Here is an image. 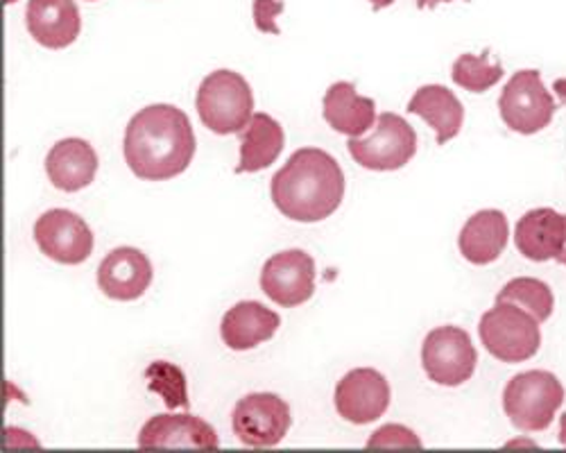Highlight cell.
Masks as SVG:
<instances>
[{
  "instance_id": "e0dca14e",
  "label": "cell",
  "mask_w": 566,
  "mask_h": 453,
  "mask_svg": "<svg viewBox=\"0 0 566 453\" xmlns=\"http://www.w3.org/2000/svg\"><path fill=\"white\" fill-rule=\"evenodd\" d=\"M279 325L281 317L272 308L248 299L239 302L224 313L220 336L229 349L248 351L259 347L261 343H268L276 334Z\"/></svg>"
},
{
  "instance_id": "7a4b0ae2",
  "label": "cell",
  "mask_w": 566,
  "mask_h": 453,
  "mask_svg": "<svg viewBox=\"0 0 566 453\" xmlns=\"http://www.w3.org/2000/svg\"><path fill=\"white\" fill-rule=\"evenodd\" d=\"M270 193L274 207L286 218L322 222L332 218L345 200V172L328 152L302 148L274 172Z\"/></svg>"
},
{
  "instance_id": "4fadbf2b",
  "label": "cell",
  "mask_w": 566,
  "mask_h": 453,
  "mask_svg": "<svg viewBox=\"0 0 566 453\" xmlns=\"http://www.w3.org/2000/svg\"><path fill=\"white\" fill-rule=\"evenodd\" d=\"M153 263L136 247L112 250L98 267L101 291L116 302H134L144 297L153 284Z\"/></svg>"
},
{
  "instance_id": "836d02e7",
  "label": "cell",
  "mask_w": 566,
  "mask_h": 453,
  "mask_svg": "<svg viewBox=\"0 0 566 453\" xmlns=\"http://www.w3.org/2000/svg\"><path fill=\"white\" fill-rule=\"evenodd\" d=\"M88 3H96V0H88Z\"/></svg>"
},
{
  "instance_id": "8992f818",
  "label": "cell",
  "mask_w": 566,
  "mask_h": 453,
  "mask_svg": "<svg viewBox=\"0 0 566 453\" xmlns=\"http://www.w3.org/2000/svg\"><path fill=\"white\" fill-rule=\"evenodd\" d=\"M499 112L503 123L516 134H539L553 123L557 105L544 86L537 69L516 71L501 91Z\"/></svg>"
},
{
  "instance_id": "2e32d148",
  "label": "cell",
  "mask_w": 566,
  "mask_h": 453,
  "mask_svg": "<svg viewBox=\"0 0 566 453\" xmlns=\"http://www.w3.org/2000/svg\"><path fill=\"white\" fill-rule=\"evenodd\" d=\"M25 23L32 39L51 51L69 49L82 30V19L73 0H30Z\"/></svg>"
},
{
  "instance_id": "4316f807",
  "label": "cell",
  "mask_w": 566,
  "mask_h": 453,
  "mask_svg": "<svg viewBox=\"0 0 566 453\" xmlns=\"http://www.w3.org/2000/svg\"><path fill=\"white\" fill-rule=\"evenodd\" d=\"M283 12V3L276 0H254V25L256 30L265 34H281V28L276 25V17Z\"/></svg>"
},
{
  "instance_id": "9c48e42d",
  "label": "cell",
  "mask_w": 566,
  "mask_h": 453,
  "mask_svg": "<svg viewBox=\"0 0 566 453\" xmlns=\"http://www.w3.org/2000/svg\"><path fill=\"white\" fill-rule=\"evenodd\" d=\"M293 424L291 405L274 392H252L233 408L231 426L245 446L268 449L286 438Z\"/></svg>"
},
{
  "instance_id": "f546056e",
  "label": "cell",
  "mask_w": 566,
  "mask_h": 453,
  "mask_svg": "<svg viewBox=\"0 0 566 453\" xmlns=\"http://www.w3.org/2000/svg\"><path fill=\"white\" fill-rule=\"evenodd\" d=\"M371 3V8H374V12H381V10H386V8H390L395 0H369Z\"/></svg>"
},
{
  "instance_id": "4dcf8cb0",
  "label": "cell",
  "mask_w": 566,
  "mask_h": 453,
  "mask_svg": "<svg viewBox=\"0 0 566 453\" xmlns=\"http://www.w3.org/2000/svg\"><path fill=\"white\" fill-rule=\"evenodd\" d=\"M559 444L566 446V413L559 418Z\"/></svg>"
},
{
  "instance_id": "484cf974",
  "label": "cell",
  "mask_w": 566,
  "mask_h": 453,
  "mask_svg": "<svg viewBox=\"0 0 566 453\" xmlns=\"http://www.w3.org/2000/svg\"><path fill=\"white\" fill-rule=\"evenodd\" d=\"M367 446L369 449H386V446H395V449H403V446H410V449H421L423 442L419 440V435L408 429V426H401V424H386L381 426L379 431H374L371 438L367 440Z\"/></svg>"
},
{
  "instance_id": "9a60e30c",
  "label": "cell",
  "mask_w": 566,
  "mask_h": 453,
  "mask_svg": "<svg viewBox=\"0 0 566 453\" xmlns=\"http://www.w3.org/2000/svg\"><path fill=\"white\" fill-rule=\"evenodd\" d=\"M566 241V215L551 207H539L518 218L514 227V245L524 259L544 263L555 261Z\"/></svg>"
},
{
  "instance_id": "83f0119b",
  "label": "cell",
  "mask_w": 566,
  "mask_h": 453,
  "mask_svg": "<svg viewBox=\"0 0 566 453\" xmlns=\"http://www.w3.org/2000/svg\"><path fill=\"white\" fill-rule=\"evenodd\" d=\"M553 91H555V96L559 98V105H566V77H557L553 82Z\"/></svg>"
},
{
  "instance_id": "cb8c5ba5",
  "label": "cell",
  "mask_w": 566,
  "mask_h": 453,
  "mask_svg": "<svg viewBox=\"0 0 566 453\" xmlns=\"http://www.w3.org/2000/svg\"><path fill=\"white\" fill-rule=\"evenodd\" d=\"M490 55V49H485L481 55H460L451 69L453 82L464 91H471V94H485L505 75L501 62H492Z\"/></svg>"
},
{
  "instance_id": "ac0fdd59",
  "label": "cell",
  "mask_w": 566,
  "mask_h": 453,
  "mask_svg": "<svg viewBox=\"0 0 566 453\" xmlns=\"http://www.w3.org/2000/svg\"><path fill=\"white\" fill-rule=\"evenodd\" d=\"M45 172H49L55 189L77 193L91 187V181L96 179L98 155L84 139H64L55 144L45 157Z\"/></svg>"
},
{
  "instance_id": "44dd1931",
  "label": "cell",
  "mask_w": 566,
  "mask_h": 453,
  "mask_svg": "<svg viewBox=\"0 0 566 453\" xmlns=\"http://www.w3.org/2000/svg\"><path fill=\"white\" fill-rule=\"evenodd\" d=\"M408 114L419 116L436 129L438 146H447L460 134L464 123V109L451 88L442 84H427L415 91L408 103Z\"/></svg>"
},
{
  "instance_id": "d6986e66",
  "label": "cell",
  "mask_w": 566,
  "mask_h": 453,
  "mask_svg": "<svg viewBox=\"0 0 566 453\" xmlns=\"http://www.w3.org/2000/svg\"><path fill=\"white\" fill-rule=\"evenodd\" d=\"M510 241V222L499 209H483L471 215L458 236L460 254L474 265L494 263Z\"/></svg>"
},
{
  "instance_id": "52a82bcc",
  "label": "cell",
  "mask_w": 566,
  "mask_h": 453,
  "mask_svg": "<svg viewBox=\"0 0 566 453\" xmlns=\"http://www.w3.org/2000/svg\"><path fill=\"white\" fill-rule=\"evenodd\" d=\"M347 148L358 166L376 172H392L410 164L417 155V131L403 116L386 112L376 118L369 136L349 139Z\"/></svg>"
},
{
  "instance_id": "6da1fadb",
  "label": "cell",
  "mask_w": 566,
  "mask_h": 453,
  "mask_svg": "<svg viewBox=\"0 0 566 453\" xmlns=\"http://www.w3.org/2000/svg\"><path fill=\"white\" fill-rule=\"evenodd\" d=\"M196 131L188 116L175 105L140 109L125 129V161L146 181H166L181 175L196 157Z\"/></svg>"
},
{
  "instance_id": "603a6c76",
  "label": "cell",
  "mask_w": 566,
  "mask_h": 453,
  "mask_svg": "<svg viewBox=\"0 0 566 453\" xmlns=\"http://www.w3.org/2000/svg\"><path fill=\"white\" fill-rule=\"evenodd\" d=\"M496 302H512L516 306H522L524 310H528L535 317L539 325L548 320V317L553 315V308H555V297H553L551 286L546 282L533 280V277H516V280L507 282L499 291Z\"/></svg>"
},
{
  "instance_id": "1f68e13d",
  "label": "cell",
  "mask_w": 566,
  "mask_h": 453,
  "mask_svg": "<svg viewBox=\"0 0 566 453\" xmlns=\"http://www.w3.org/2000/svg\"><path fill=\"white\" fill-rule=\"evenodd\" d=\"M559 265H566V241H564V247H562V252H559V256L555 259Z\"/></svg>"
},
{
  "instance_id": "5b68a950",
  "label": "cell",
  "mask_w": 566,
  "mask_h": 453,
  "mask_svg": "<svg viewBox=\"0 0 566 453\" xmlns=\"http://www.w3.org/2000/svg\"><path fill=\"white\" fill-rule=\"evenodd\" d=\"M479 336L485 349L501 362L531 360L542 347L539 323L512 302H494L481 317Z\"/></svg>"
},
{
  "instance_id": "d6a6232c",
  "label": "cell",
  "mask_w": 566,
  "mask_h": 453,
  "mask_svg": "<svg viewBox=\"0 0 566 453\" xmlns=\"http://www.w3.org/2000/svg\"><path fill=\"white\" fill-rule=\"evenodd\" d=\"M6 3H8V6H12V3H17V0H6Z\"/></svg>"
},
{
  "instance_id": "d4e9b609",
  "label": "cell",
  "mask_w": 566,
  "mask_h": 453,
  "mask_svg": "<svg viewBox=\"0 0 566 453\" xmlns=\"http://www.w3.org/2000/svg\"><path fill=\"white\" fill-rule=\"evenodd\" d=\"M146 375L150 379V388L161 392V397H164L168 408L188 405L184 375L175 366H170V362L159 360V362H155V366Z\"/></svg>"
},
{
  "instance_id": "277c9868",
  "label": "cell",
  "mask_w": 566,
  "mask_h": 453,
  "mask_svg": "<svg viewBox=\"0 0 566 453\" xmlns=\"http://www.w3.org/2000/svg\"><path fill=\"white\" fill-rule=\"evenodd\" d=\"M196 107L200 120L213 134H241L254 116L252 86L241 73L213 71L198 88Z\"/></svg>"
},
{
  "instance_id": "30bf717a",
  "label": "cell",
  "mask_w": 566,
  "mask_h": 453,
  "mask_svg": "<svg viewBox=\"0 0 566 453\" xmlns=\"http://www.w3.org/2000/svg\"><path fill=\"white\" fill-rule=\"evenodd\" d=\"M34 241L41 254L62 265H80L93 252V232L69 209H51L34 222Z\"/></svg>"
},
{
  "instance_id": "ba28073f",
  "label": "cell",
  "mask_w": 566,
  "mask_h": 453,
  "mask_svg": "<svg viewBox=\"0 0 566 453\" xmlns=\"http://www.w3.org/2000/svg\"><path fill=\"white\" fill-rule=\"evenodd\" d=\"M479 354L471 336L453 325L433 329L421 345V368L427 377L447 388H458L474 377Z\"/></svg>"
},
{
  "instance_id": "f1b7e54d",
  "label": "cell",
  "mask_w": 566,
  "mask_h": 453,
  "mask_svg": "<svg viewBox=\"0 0 566 453\" xmlns=\"http://www.w3.org/2000/svg\"><path fill=\"white\" fill-rule=\"evenodd\" d=\"M440 3H453V0H417V8L419 10H433ZM464 3H469V0H464Z\"/></svg>"
},
{
  "instance_id": "8fae6325",
  "label": "cell",
  "mask_w": 566,
  "mask_h": 453,
  "mask_svg": "<svg viewBox=\"0 0 566 453\" xmlns=\"http://www.w3.org/2000/svg\"><path fill=\"white\" fill-rule=\"evenodd\" d=\"M261 291L279 306H302L315 293V261L304 250L279 252L265 261Z\"/></svg>"
},
{
  "instance_id": "ffe728a7",
  "label": "cell",
  "mask_w": 566,
  "mask_h": 453,
  "mask_svg": "<svg viewBox=\"0 0 566 453\" xmlns=\"http://www.w3.org/2000/svg\"><path fill=\"white\" fill-rule=\"evenodd\" d=\"M322 109L324 120L332 125V129L349 136V139H360L376 125V103L358 96L352 82H336L328 86Z\"/></svg>"
},
{
  "instance_id": "7c38bea8",
  "label": "cell",
  "mask_w": 566,
  "mask_h": 453,
  "mask_svg": "<svg viewBox=\"0 0 566 453\" xmlns=\"http://www.w3.org/2000/svg\"><path fill=\"white\" fill-rule=\"evenodd\" d=\"M390 397V383L379 370L358 368L338 381L334 401L343 420L363 426L386 415Z\"/></svg>"
},
{
  "instance_id": "7402d4cb",
  "label": "cell",
  "mask_w": 566,
  "mask_h": 453,
  "mask_svg": "<svg viewBox=\"0 0 566 453\" xmlns=\"http://www.w3.org/2000/svg\"><path fill=\"white\" fill-rule=\"evenodd\" d=\"M286 146L283 127L270 114H254L243 131L241 164L235 172H259L270 168Z\"/></svg>"
},
{
  "instance_id": "5bb4252c",
  "label": "cell",
  "mask_w": 566,
  "mask_h": 453,
  "mask_svg": "<svg viewBox=\"0 0 566 453\" xmlns=\"http://www.w3.org/2000/svg\"><path fill=\"white\" fill-rule=\"evenodd\" d=\"M140 449H218V433L196 415H155L138 433Z\"/></svg>"
},
{
  "instance_id": "3957f363",
  "label": "cell",
  "mask_w": 566,
  "mask_h": 453,
  "mask_svg": "<svg viewBox=\"0 0 566 453\" xmlns=\"http://www.w3.org/2000/svg\"><path fill=\"white\" fill-rule=\"evenodd\" d=\"M562 381L546 370L522 372L503 390V411L514 429L524 433L546 431L564 403Z\"/></svg>"
}]
</instances>
